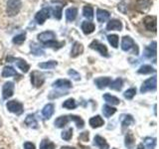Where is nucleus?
Here are the masks:
<instances>
[{
	"label": "nucleus",
	"mask_w": 159,
	"mask_h": 149,
	"mask_svg": "<svg viewBox=\"0 0 159 149\" xmlns=\"http://www.w3.org/2000/svg\"><path fill=\"white\" fill-rule=\"evenodd\" d=\"M63 107L67 109H74L77 107V102L74 98H69L67 101H65L63 103Z\"/></svg>",
	"instance_id": "obj_37"
},
{
	"label": "nucleus",
	"mask_w": 159,
	"mask_h": 149,
	"mask_svg": "<svg viewBox=\"0 0 159 149\" xmlns=\"http://www.w3.org/2000/svg\"><path fill=\"white\" fill-rule=\"evenodd\" d=\"M137 149H145V147L143 146V144H142V143H140V144H138Z\"/></svg>",
	"instance_id": "obj_50"
},
{
	"label": "nucleus",
	"mask_w": 159,
	"mask_h": 149,
	"mask_svg": "<svg viewBox=\"0 0 159 149\" xmlns=\"http://www.w3.org/2000/svg\"><path fill=\"white\" fill-rule=\"evenodd\" d=\"M154 72H155V70H154L151 66H149V65H143V66H141L137 71L138 74H151Z\"/></svg>",
	"instance_id": "obj_32"
},
{
	"label": "nucleus",
	"mask_w": 159,
	"mask_h": 149,
	"mask_svg": "<svg viewBox=\"0 0 159 149\" xmlns=\"http://www.w3.org/2000/svg\"><path fill=\"white\" fill-rule=\"evenodd\" d=\"M143 25L147 31H152L156 33L157 29V18L156 16H146L143 18Z\"/></svg>",
	"instance_id": "obj_5"
},
{
	"label": "nucleus",
	"mask_w": 159,
	"mask_h": 149,
	"mask_svg": "<svg viewBox=\"0 0 159 149\" xmlns=\"http://www.w3.org/2000/svg\"><path fill=\"white\" fill-rule=\"evenodd\" d=\"M69 116L63 115V116H59L56 120H55V126L58 128H63L67 125V123L69 122Z\"/></svg>",
	"instance_id": "obj_25"
},
{
	"label": "nucleus",
	"mask_w": 159,
	"mask_h": 149,
	"mask_svg": "<svg viewBox=\"0 0 159 149\" xmlns=\"http://www.w3.org/2000/svg\"><path fill=\"white\" fill-rule=\"evenodd\" d=\"M53 87L58 88H72V83L69 81V79H58L55 83H53Z\"/></svg>",
	"instance_id": "obj_19"
},
{
	"label": "nucleus",
	"mask_w": 159,
	"mask_h": 149,
	"mask_svg": "<svg viewBox=\"0 0 159 149\" xmlns=\"http://www.w3.org/2000/svg\"><path fill=\"white\" fill-rule=\"evenodd\" d=\"M156 86H157V78L156 76H154L150 79H146V81L142 84V86L140 88V92L142 93H145L150 91H155Z\"/></svg>",
	"instance_id": "obj_4"
},
{
	"label": "nucleus",
	"mask_w": 159,
	"mask_h": 149,
	"mask_svg": "<svg viewBox=\"0 0 159 149\" xmlns=\"http://www.w3.org/2000/svg\"><path fill=\"white\" fill-rule=\"evenodd\" d=\"M6 107L7 109L12 113L17 114V115H20L23 111H24V108H23V104L21 102H19L17 101H10L6 103Z\"/></svg>",
	"instance_id": "obj_6"
},
{
	"label": "nucleus",
	"mask_w": 159,
	"mask_h": 149,
	"mask_svg": "<svg viewBox=\"0 0 159 149\" xmlns=\"http://www.w3.org/2000/svg\"><path fill=\"white\" fill-rule=\"evenodd\" d=\"M17 72L16 70H14L12 67L10 66H6L3 68V71H2V77L3 78H9L11 76H16Z\"/></svg>",
	"instance_id": "obj_29"
},
{
	"label": "nucleus",
	"mask_w": 159,
	"mask_h": 149,
	"mask_svg": "<svg viewBox=\"0 0 159 149\" xmlns=\"http://www.w3.org/2000/svg\"><path fill=\"white\" fill-rule=\"evenodd\" d=\"M156 42L154 41L152 44H150L149 46H147L144 50V57L147 59H151L156 56Z\"/></svg>",
	"instance_id": "obj_13"
},
{
	"label": "nucleus",
	"mask_w": 159,
	"mask_h": 149,
	"mask_svg": "<svg viewBox=\"0 0 159 149\" xmlns=\"http://www.w3.org/2000/svg\"><path fill=\"white\" fill-rule=\"evenodd\" d=\"M118 10H119L120 12H122V13H126L127 5L125 4V2L122 1V2H120V3L118 4Z\"/></svg>",
	"instance_id": "obj_47"
},
{
	"label": "nucleus",
	"mask_w": 159,
	"mask_h": 149,
	"mask_svg": "<svg viewBox=\"0 0 159 149\" xmlns=\"http://www.w3.org/2000/svg\"><path fill=\"white\" fill-rule=\"evenodd\" d=\"M61 149H76L75 147H71V146H63Z\"/></svg>",
	"instance_id": "obj_51"
},
{
	"label": "nucleus",
	"mask_w": 159,
	"mask_h": 149,
	"mask_svg": "<svg viewBox=\"0 0 159 149\" xmlns=\"http://www.w3.org/2000/svg\"><path fill=\"white\" fill-rule=\"evenodd\" d=\"M83 15L88 20H92L93 18V8L91 5H86L83 9Z\"/></svg>",
	"instance_id": "obj_30"
},
{
	"label": "nucleus",
	"mask_w": 159,
	"mask_h": 149,
	"mask_svg": "<svg viewBox=\"0 0 159 149\" xmlns=\"http://www.w3.org/2000/svg\"><path fill=\"white\" fill-rule=\"evenodd\" d=\"M152 4H153L152 0H136L134 8H135L137 12L141 14H145L150 10Z\"/></svg>",
	"instance_id": "obj_3"
},
{
	"label": "nucleus",
	"mask_w": 159,
	"mask_h": 149,
	"mask_svg": "<svg viewBox=\"0 0 159 149\" xmlns=\"http://www.w3.org/2000/svg\"><path fill=\"white\" fill-rule=\"evenodd\" d=\"M122 29V23L117 19H111L109 20V22L107 25V31H120Z\"/></svg>",
	"instance_id": "obj_12"
},
{
	"label": "nucleus",
	"mask_w": 159,
	"mask_h": 149,
	"mask_svg": "<svg viewBox=\"0 0 159 149\" xmlns=\"http://www.w3.org/2000/svg\"><path fill=\"white\" fill-rule=\"evenodd\" d=\"M25 40H26V34H19L13 38V43L16 45H22L25 42Z\"/></svg>",
	"instance_id": "obj_41"
},
{
	"label": "nucleus",
	"mask_w": 159,
	"mask_h": 149,
	"mask_svg": "<svg viewBox=\"0 0 159 149\" xmlns=\"http://www.w3.org/2000/svg\"><path fill=\"white\" fill-rule=\"evenodd\" d=\"M111 83V79L108 77H102V78H98V79H94V84H96V86L99 89H102L104 88H107V86H109V84Z\"/></svg>",
	"instance_id": "obj_15"
},
{
	"label": "nucleus",
	"mask_w": 159,
	"mask_h": 149,
	"mask_svg": "<svg viewBox=\"0 0 159 149\" xmlns=\"http://www.w3.org/2000/svg\"><path fill=\"white\" fill-rule=\"evenodd\" d=\"M68 74H69L70 77H72L75 79V81H80V79H81V76H80V74L77 71L73 70V69L69 70V71H68Z\"/></svg>",
	"instance_id": "obj_46"
},
{
	"label": "nucleus",
	"mask_w": 159,
	"mask_h": 149,
	"mask_svg": "<svg viewBox=\"0 0 159 149\" xmlns=\"http://www.w3.org/2000/svg\"><path fill=\"white\" fill-rule=\"evenodd\" d=\"M94 144H96L97 146H98L99 149H108L109 148V145L106 141V139L99 135L94 136Z\"/></svg>",
	"instance_id": "obj_23"
},
{
	"label": "nucleus",
	"mask_w": 159,
	"mask_h": 149,
	"mask_svg": "<svg viewBox=\"0 0 159 149\" xmlns=\"http://www.w3.org/2000/svg\"><path fill=\"white\" fill-rule=\"evenodd\" d=\"M30 77H31V83L35 88H40L43 86V84L45 82V78L41 72L33 71L31 74H30Z\"/></svg>",
	"instance_id": "obj_7"
},
{
	"label": "nucleus",
	"mask_w": 159,
	"mask_h": 149,
	"mask_svg": "<svg viewBox=\"0 0 159 149\" xmlns=\"http://www.w3.org/2000/svg\"><path fill=\"white\" fill-rule=\"evenodd\" d=\"M111 17V13H109L107 10H104V9H98L97 10V20L98 22L99 23H103L107 21Z\"/></svg>",
	"instance_id": "obj_14"
},
{
	"label": "nucleus",
	"mask_w": 159,
	"mask_h": 149,
	"mask_svg": "<svg viewBox=\"0 0 159 149\" xmlns=\"http://www.w3.org/2000/svg\"><path fill=\"white\" fill-rule=\"evenodd\" d=\"M65 43H59V42H57L56 40H54V41H50V42H48V43H46V44H44L45 46L46 47H49V48H53V49H59V48H61L63 45H64Z\"/></svg>",
	"instance_id": "obj_43"
},
{
	"label": "nucleus",
	"mask_w": 159,
	"mask_h": 149,
	"mask_svg": "<svg viewBox=\"0 0 159 149\" xmlns=\"http://www.w3.org/2000/svg\"><path fill=\"white\" fill-rule=\"evenodd\" d=\"M57 65H58L57 61H48L39 64V67L41 69H54L57 67Z\"/></svg>",
	"instance_id": "obj_38"
},
{
	"label": "nucleus",
	"mask_w": 159,
	"mask_h": 149,
	"mask_svg": "<svg viewBox=\"0 0 159 149\" xmlns=\"http://www.w3.org/2000/svg\"><path fill=\"white\" fill-rule=\"evenodd\" d=\"M55 111V106L53 103H48L46 104V106H44V108L42 109V114L44 118L46 119H49L50 117H51L53 115V113Z\"/></svg>",
	"instance_id": "obj_20"
},
{
	"label": "nucleus",
	"mask_w": 159,
	"mask_h": 149,
	"mask_svg": "<svg viewBox=\"0 0 159 149\" xmlns=\"http://www.w3.org/2000/svg\"><path fill=\"white\" fill-rule=\"evenodd\" d=\"M24 149H36L35 145L31 142H25L24 143Z\"/></svg>",
	"instance_id": "obj_49"
},
{
	"label": "nucleus",
	"mask_w": 159,
	"mask_h": 149,
	"mask_svg": "<svg viewBox=\"0 0 159 149\" xmlns=\"http://www.w3.org/2000/svg\"><path fill=\"white\" fill-rule=\"evenodd\" d=\"M135 145V138H134V135L132 132H127V134L125 135V146L128 149H132Z\"/></svg>",
	"instance_id": "obj_24"
},
{
	"label": "nucleus",
	"mask_w": 159,
	"mask_h": 149,
	"mask_svg": "<svg viewBox=\"0 0 159 149\" xmlns=\"http://www.w3.org/2000/svg\"><path fill=\"white\" fill-rule=\"evenodd\" d=\"M135 93H136V89L132 88L127 89L126 92H124L123 96H124V97L127 98V99H131L134 96H135Z\"/></svg>",
	"instance_id": "obj_44"
},
{
	"label": "nucleus",
	"mask_w": 159,
	"mask_h": 149,
	"mask_svg": "<svg viewBox=\"0 0 159 149\" xmlns=\"http://www.w3.org/2000/svg\"><path fill=\"white\" fill-rule=\"evenodd\" d=\"M62 138L64 140H70L73 136V129L72 128H69L68 130H65L64 132H62Z\"/></svg>",
	"instance_id": "obj_45"
},
{
	"label": "nucleus",
	"mask_w": 159,
	"mask_h": 149,
	"mask_svg": "<svg viewBox=\"0 0 159 149\" xmlns=\"http://www.w3.org/2000/svg\"><path fill=\"white\" fill-rule=\"evenodd\" d=\"M83 52H84L83 44L80 42H75L72 47V50H71V57L76 58V57L80 56V55H82Z\"/></svg>",
	"instance_id": "obj_16"
},
{
	"label": "nucleus",
	"mask_w": 159,
	"mask_h": 149,
	"mask_svg": "<svg viewBox=\"0 0 159 149\" xmlns=\"http://www.w3.org/2000/svg\"><path fill=\"white\" fill-rule=\"evenodd\" d=\"M107 41H108V43L111 44L113 48H117L118 47L119 38H118L117 35H116V34L108 35V36H107Z\"/></svg>",
	"instance_id": "obj_34"
},
{
	"label": "nucleus",
	"mask_w": 159,
	"mask_h": 149,
	"mask_svg": "<svg viewBox=\"0 0 159 149\" xmlns=\"http://www.w3.org/2000/svg\"><path fill=\"white\" fill-rule=\"evenodd\" d=\"M80 140H82L84 142L89 141V132L88 131H84V132L81 133V135H80Z\"/></svg>",
	"instance_id": "obj_48"
},
{
	"label": "nucleus",
	"mask_w": 159,
	"mask_h": 149,
	"mask_svg": "<svg viewBox=\"0 0 159 149\" xmlns=\"http://www.w3.org/2000/svg\"><path fill=\"white\" fill-rule=\"evenodd\" d=\"M65 15H66V19L68 22H72L74 21L75 19L77 18V15H78V9L76 7H71V8H68L65 12Z\"/></svg>",
	"instance_id": "obj_21"
},
{
	"label": "nucleus",
	"mask_w": 159,
	"mask_h": 149,
	"mask_svg": "<svg viewBox=\"0 0 159 149\" xmlns=\"http://www.w3.org/2000/svg\"><path fill=\"white\" fill-rule=\"evenodd\" d=\"M116 112V108L108 106V104H106V106H102V113L106 117H111Z\"/></svg>",
	"instance_id": "obj_28"
},
{
	"label": "nucleus",
	"mask_w": 159,
	"mask_h": 149,
	"mask_svg": "<svg viewBox=\"0 0 159 149\" xmlns=\"http://www.w3.org/2000/svg\"><path fill=\"white\" fill-rule=\"evenodd\" d=\"M134 123V119L130 114H125V115L121 116V124L122 126H128L130 124Z\"/></svg>",
	"instance_id": "obj_35"
},
{
	"label": "nucleus",
	"mask_w": 159,
	"mask_h": 149,
	"mask_svg": "<svg viewBox=\"0 0 159 149\" xmlns=\"http://www.w3.org/2000/svg\"><path fill=\"white\" fill-rule=\"evenodd\" d=\"M104 124L103 119L102 118V116L97 115V116H93L89 119V125H91L93 128H98L102 126Z\"/></svg>",
	"instance_id": "obj_22"
},
{
	"label": "nucleus",
	"mask_w": 159,
	"mask_h": 149,
	"mask_svg": "<svg viewBox=\"0 0 159 149\" xmlns=\"http://www.w3.org/2000/svg\"><path fill=\"white\" fill-rule=\"evenodd\" d=\"M81 28L83 30L84 34L89 35V34H92L94 30H96V25H94L92 21H84L82 23Z\"/></svg>",
	"instance_id": "obj_17"
},
{
	"label": "nucleus",
	"mask_w": 159,
	"mask_h": 149,
	"mask_svg": "<svg viewBox=\"0 0 159 149\" xmlns=\"http://www.w3.org/2000/svg\"><path fill=\"white\" fill-rule=\"evenodd\" d=\"M40 149H55V144L47 139H44L40 144Z\"/></svg>",
	"instance_id": "obj_42"
},
{
	"label": "nucleus",
	"mask_w": 159,
	"mask_h": 149,
	"mask_svg": "<svg viewBox=\"0 0 159 149\" xmlns=\"http://www.w3.org/2000/svg\"><path fill=\"white\" fill-rule=\"evenodd\" d=\"M14 63L16 64V66L21 70L23 73H27L29 70H30V66L29 64L25 61L23 59H20V58H16L14 59Z\"/></svg>",
	"instance_id": "obj_18"
},
{
	"label": "nucleus",
	"mask_w": 159,
	"mask_h": 149,
	"mask_svg": "<svg viewBox=\"0 0 159 149\" xmlns=\"http://www.w3.org/2000/svg\"><path fill=\"white\" fill-rule=\"evenodd\" d=\"M55 38H56V34H55L53 31H45V32H42L38 35L39 41L43 44H46L50 41H54Z\"/></svg>",
	"instance_id": "obj_10"
},
{
	"label": "nucleus",
	"mask_w": 159,
	"mask_h": 149,
	"mask_svg": "<svg viewBox=\"0 0 159 149\" xmlns=\"http://www.w3.org/2000/svg\"><path fill=\"white\" fill-rule=\"evenodd\" d=\"M0 126H1V119H0Z\"/></svg>",
	"instance_id": "obj_52"
},
{
	"label": "nucleus",
	"mask_w": 159,
	"mask_h": 149,
	"mask_svg": "<svg viewBox=\"0 0 159 149\" xmlns=\"http://www.w3.org/2000/svg\"><path fill=\"white\" fill-rule=\"evenodd\" d=\"M30 48H31V52L34 55H37V56H41V55L44 54V51L41 49V47H40L39 45L36 44V43H31V45H30Z\"/></svg>",
	"instance_id": "obj_36"
},
{
	"label": "nucleus",
	"mask_w": 159,
	"mask_h": 149,
	"mask_svg": "<svg viewBox=\"0 0 159 149\" xmlns=\"http://www.w3.org/2000/svg\"><path fill=\"white\" fill-rule=\"evenodd\" d=\"M14 93V84L12 82H7L4 84L3 88H2V96L3 98L7 99L11 97Z\"/></svg>",
	"instance_id": "obj_11"
},
{
	"label": "nucleus",
	"mask_w": 159,
	"mask_h": 149,
	"mask_svg": "<svg viewBox=\"0 0 159 149\" xmlns=\"http://www.w3.org/2000/svg\"><path fill=\"white\" fill-rule=\"evenodd\" d=\"M103 98L107 103L113 104V106H117V104H119V102H120V101H119L116 97H113V96H111V94H109V93L103 94Z\"/></svg>",
	"instance_id": "obj_31"
},
{
	"label": "nucleus",
	"mask_w": 159,
	"mask_h": 149,
	"mask_svg": "<svg viewBox=\"0 0 159 149\" xmlns=\"http://www.w3.org/2000/svg\"><path fill=\"white\" fill-rule=\"evenodd\" d=\"M50 9V12H52L54 17L60 20L62 18V9L63 7L61 5H55V6H52V8H49Z\"/></svg>",
	"instance_id": "obj_27"
},
{
	"label": "nucleus",
	"mask_w": 159,
	"mask_h": 149,
	"mask_svg": "<svg viewBox=\"0 0 159 149\" xmlns=\"http://www.w3.org/2000/svg\"><path fill=\"white\" fill-rule=\"evenodd\" d=\"M22 7L21 0H8L6 5V14L9 17H14L20 12Z\"/></svg>",
	"instance_id": "obj_1"
},
{
	"label": "nucleus",
	"mask_w": 159,
	"mask_h": 149,
	"mask_svg": "<svg viewBox=\"0 0 159 149\" xmlns=\"http://www.w3.org/2000/svg\"><path fill=\"white\" fill-rule=\"evenodd\" d=\"M25 123H26V125H28L29 127H32V128L38 127V122L36 120V118H35L34 114H29V115H27L26 119H25Z\"/></svg>",
	"instance_id": "obj_26"
},
{
	"label": "nucleus",
	"mask_w": 159,
	"mask_h": 149,
	"mask_svg": "<svg viewBox=\"0 0 159 149\" xmlns=\"http://www.w3.org/2000/svg\"><path fill=\"white\" fill-rule=\"evenodd\" d=\"M69 119H71V120H73L75 123H76L77 127H79V128H83L84 125V120L80 116H78V115H70Z\"/></svg>",
	"instance_id": "obj_39"
},
{
	"label": "nucleus",
	"mask_w": 159,
	"mask_h": 149,
	"mask_svg": "<svg viewBox=\"0 0 159 149\" xmlns=\"http://www.w3.org/2000/svg\"><path fill=\"white\" fill-rule=\"evenodd\" d=\"M89 48L91 49H93L98 51L99 54L102 55V56H104V57H108V52H107V48L104 44L98 42V40H93V41L89 44Z\"/></svg>",
	"instance_id": "obj_8"
},
{
	"label": "nucleus",
	"mask_w": 159,
	"mask_h": 149,
	"mask_svg": "<svg viewBox=\"0 0 159 149\" xmlns=\"http://www.w3.org/2000/svg\"><path fill=\"white\" fill-rule=\"evenodd\" d=\"M113 149H116V148H113Z\"/></svg>",
	"instance_id": "obj_53"
},
{
	"label": "nucleus",
	"mask_w": 159,
	"mask_h": 149,
	"mask_svg": "<svg viewBox=\"0 0 159 149\" xmlns=\"http://www.w3.org/2000/svg\"><path fill=\"white\" fill-rule=\"evenodd\" d=\"M122 84H123V82L121 79H116V81H113L112 83L109 84V88L113 91H120L121 88H122Z\"/></svg>",
	"instance_id": "obj_33"
},
{
	"label": "nucleus",
	"mask_w": 159,
	"mask_h": 149,
	"mask_svg": "<svg viewBox=\"0 0 159 149\" xmlns=\"http://www.w3.org/2000/svg\"><path fill=\"white\" fill-rule=\"evenodd\" d=\"M121 49L125 52H130L132 51L133 53H135V55L138 54V47L135 44V42L133 41V39L129 36H124L122 37L121 40Z\"/></svg>",
	"instance_id": "obj_2"
},
{
	"label": "nucleus",
	"mask_w": 159,
	"mask_h": 149,
	"mask_svg": "<svg viewBox=\"0 0 159 149\" xmlns=\"http://www.w3.org/2000/svg\"><path fill=\"white\" fill-rule=\"evenodd\" d=\"M144 143H145V146L148 149H154L156 145V139L151 137H146L144 139Z\"/></svg>",
	"instance_id": "obj_40"
},
{
	"label": "nucleus",
	"mask_w": 159,
	"mask_h": 149,
	"mask_svg": "<svg viewBox=\"0 0 159 149\" xmlns=\"http://www.w3.org/2000/svg\"><path fill=\"white\" fill-rule=\"evenodd\" d=\"M50 9L49 8H43L40 11L37 12V14L35 15V20L39 25H43L47 19L50 18Z\"/></svg>",
	"instance_id": "obj_9"
}]
</instances>
